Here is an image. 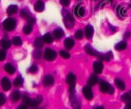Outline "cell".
I'll list each match as a JSON object with an SVG mask.
<instances>
[{
	"label": "cell",
	"mask_w": 131,
	"mask_h": 109,
	"mask_svg": "<svg viewBox=\"0 0 131 109\" xmlns=\"http://www.w3.org/2000/svg\"><path fill=\"white\" fill-rule=\"evenodd\" d=\"M62 16H63V21L65 24V26L67 29H71V28L75 25V20L72 17V15L67 10L62 11Z\"/></svg>",
	"instance_id": "cell-1"
},
{
	"label": "cell",
	"mask_w": 131,
	"mask_h": 109,
	"mask_svg": "<svg viewBox=\"0 0 131 109\" xmlns=\"http://www.w3.org/2000/svg\"><path fill=\"white\" fill-rule=\"evenodd\" d=\"M3 28L7 31H12L15 30V28L16 26V21L14 18H7L5 21L3 23Z\"/></svg>",
	"instance_id": "cell-2"
},
{
	"label": "cell",
	"mask_w": 131,
	"mask_h": 109,
	"mask_svg": "<svg viewBox=\"0 0 131 109\" xmlns=\"http://www.w3.org/2000/svg\"><path fill=\"white\" fill-rule=\"evenodd\" d=\"M75 80H76V77L73 73H69L68 75L67 76L66 82L69 84V91L71 94H72V93H74V91H75Z\"/></svg>",
	"instance_id": "cell-3"
},
{
	"label": "cell",
	"mask_w": 131,
	"mask_h": 109,
	"mask_svg": "<svg viewBox=\"0 0 131 109\" xmlns=\"http://www.w3.org/2000/svg\"><path fill=\"white\" fill-rule=\"evenodd\" d=\"M100 90L103 94H113L115 90L114 88L111 85V84L106 81H101L100 82Z\"/></svg>",
	"instance_id": "cell-4"
},
{
	"label": "cell",
	"mask_w": 131,
	"mask_h": 109,
	"mask_svg": "<svg viewBox=\"0 0 131 109\" xmlns=\"http://www.w3.org/2000/svg\"><path fill=\"white\" fill-rule=\"evenodd\" d=\"M57 58V52L51 49V48H47L46 50L44 52V58L45 60H47V61H53L54 59H56Z\"/></svg>",
	"instance_id": "cell-5"
},
{
	"label": "cell",
	"mask_w": 131,
	"mask_h": 109,
	"mask_svg": "<svg viewBox=\"0 0 131 109\" xmlns=\"http://www.w3.org/2000/svg\"><path fill=\"white\" fill-rule=\"evenodd\" d=\"M83 94H84L86 99L92 100L93 97V94L92 90H91V86H89V85L84 86L83 88Z\"/></svg>",
	"instance_id": "cell-6"
},
{
	"label": "cell",
	"mask_w": 131,
	"mask_h": 109,
	"mask_svg": "<svg viewBox=\"0 0 131 109\" xmlns=\"http://www.w3.org/2000/svg\"><path fill=\"white\" fill-rule=\"evenodd\" d=\"M73 12H74V13H75V15H76L78 17H83L85 13L84 7H82L80 4H77L74 7Z\"/></svg>",
	"instance_id": "cell-7"
},
{
	"label": "cell",
	"mask_w": 131,
	"mask_h": 109,
	"mask_svg": "<svg viewBox=\"0 0 131 109\" xmlns=\"http://www.w3.org/2000/svg\"><path fill=\"white\" fill-rule=\"evenodd\" d=\"M84 50L90 56H94V57H97V56L99 55V52H98L97 51H96L93 48H92L91 46L89 45V44H86V45L84 46Z\"/></svg>",
	"instance_id": "cell-8"
},
{
	"label": "cell",
	"mask_w": 131,
	"mask_h": 109,
	"mask_svg": "<svg viewBox=\"0 0 131 109\" xmlns=\"http://www.w3.org/2000/svg\"><path fill=\"white\" fill-rule=\"evenodd\" d=\"M93 71L97 74H101L103 70V65L101 62H95L93 64Z\"/></svg>",
	"instance_id": "cell-9"
},
{
	"label": "cell",
	"mask_w": 131,
	"mask_h": 109,
	"mask_svg": "<svg viewBox=\"0 0 131 109\" xmlns=\"http://www.w3.org/2000/svg\"><path fill=\"white\" fill-rule=\"evenodd\" d=\"M93 32H94L93 27L91 25H88V26H85L84 34H85V36H86V38H87V39H92L93 35Z\"/></svg>",
	"instance_id": "cell-10"
},
{
	"label": "cell",
	"mask_w": 131,
	"mask_h": 109,
	"mask_svg": "<svg viewBox=\"0 0 131 109\" xmlns=\"http://www.w3.org/2000/svg\"><path fill=\"white\" fill-rule=\"evenodd\" d=\"M1 82H2V87H3L4 91H8L11 89L12 84H11L9 79H8L7 77H3L2 79Z\"/></svg>",
	"instance_id": "cell-11"
},
{
	"label": "cell",
	"mask_w": 131,
	"mask_h": 109,
	"mask_svg": "<svg viewBox=\"0 0 131 109\" xmlns=\"http://www.w3.org/2000/svg\"><path fill=\"white\" fill-rule=\"evenodd\" d=\"M43 83L45 86H51L52 84H53V83H54V78H53V76L50 75H45L43 80Z\"/></svg>",
	"instance_id": "cell-12"
},
{
	"label": "cell",
	"mask_w": 131,
	"mask_h": 109,
	"mask_svg": "<svg viewBox=\"0 0 131 109\" xmlns=\"http://www.w3.org/2000/svg\"><path fill=\"white\" fill-rule=\"evenodd\" d=\"M75 45V41L71 38H67L64 41V46L66 47L67 50L71 49V48Z\"/></svg>",
	"instance_id": "cell-13"
},
{
	"label": "cell",
	"mask_w": 131,
	"mask_h": 109,
	"mask_svg": "<svg viewBox=\"0 0 131 109\" xmlns=\"http://www.w3.org/2000/svg\"><path fill=\"white\" fill-rule=\"evenodd\" d=\"M116 13L118 15V17H121V18L125 17L126 15H127L126 11L125 10L124 7H121V6H117V7H116Z\"/></svg>",
	"instance_id": "cell-14"
},
{
	"label": "cell",
	"mask_w": 131,
	"mask_h": 109,
	"mask_svg": "<svg viewBox=\"0 0 131 109\" xmlns=\"http://www.w3.org/2000/svg\"><path fill=\"white\" fill-rule=\"evenodd\" d=\"M64 35V31L61 28H57L53 30V36L57 39H59L61 38H62V36Z\"/></svg>",
	"instance_id": "cell-15"
},
{
	"label": "cell",
	"mask_w": 131,
	"mask_h": 109,
	"mask_svg": "<svg viewBox=\"0 0 131 109\" xmlns=\"http://www.w3.org/2000/svg\"><path fill=\"white\" fill-rule=\"evenodd\" d=\"M4 70H5L8 74L10 75H13L15 73V67L12 65L11 63H7L4 65Z\"/></svg>",
	"instance_id": "cell-16"
},
{
	"label": "cell",
	"mask_w": 131,
	"mask_h": 109,
	"mask_svg": "<svg viewBox=\"0 0 131 109\" xmlns=\"http://www.w3.org/2000/svg\"><path fill=\"white\" fill-rule=\"evenodd\" d=\"M44 3L42 1H38L35 4V10L36 12H38V13H41V12H43L44 10Z\"/></svg>",
	"instance_id": "cell-17"
},
{
	"label": "cell",
	"mask_w": 131,
	"mask_h": 109,
	"mask_svg": "<svg viewBox=\"0 0 131 109\" xmlns=\"http://www.w3.org/2000/svg\"><path fill=\"white\" fill-rule=\"evenodd\" d=\"M18 11V7L16 5H10L7 7V13L8 15H12V14H16Z\"/></svg>",
	"instance_id": "cell-18"
},
{
	"label": "cell",
	"mask_w": 131,
	"mask_h": 109,
	"mask_svg": "<svg viewBox=\"0 0 131 109\" xmlns=\"http://www.w3.org/2000/svg\"><path fill=\"white\" fill-rule=\"evenodd\" d=\"M20 99V93L18 90H15L11 94V99L12 102H17Z\"/></svg>",
	"instance_id": "cell-19"
},
{
	"label": "cell",
	"mask_w": 131,
	"mask_h": 109,
	"mask_svg": "<svg viewBox=\"0 0 131 109\" xmlns=\"http://www.w3.org/2000/svg\"><path fill=\"white\" fill-rule=\"evenodd\" d=\"M98 81V78L95 75H92L88 80V84L89 86H94Z\"/></svg>",
	"instance_id": "cell-20"
},
{
	"label": "cell",
	"mask_w": 131,
	"mask_h": 109,
	"mask_svg": "<svg viewBox=\"0 0 131 109\" xmlns=\"http://www.w3.org/2000/svg\"><path fill=\"white\" fill-rule=\"evenodd\" d=\"M115 84H116V87H117L118 89H120L121 90H125V83L123 82L121 79L116 78V80H115Z\"/></svg>",
	"instance_id": "cell-21"
},
{
	"label": "cell",
	"mask_w": 131,
	"mask_h": 109,
	"mask_svg": "<svg viewBox=\"0 0 131 109\" xmlns=\"http://www.w3.org/2000/svg\"><path fill=\"white\" fill-rule=\"evenodd\" d=\"M12 45V43L7 39H2L0 41V46H1L4 49H8Z\"/></svg>",
	"instance_id": "cell-22"
},
{
	"label": "cell",
	"mask_w": 131,
	"mask_h": 109,
	"mask_svg": "<svg viewBox=\"0 0 131 109\" xmlns=\"http://www.w3.org/2000/svg\"><path fill=\"white\" fill-rule=\"evenodd\" d=\"M127 48V43L125 41H121L120 43H118L116 46H115V48L117 50V51H122V50H125V48Z\"/></svg>",
	"instance_id": "cell-23"
},
{
	"label": "cell",
	"mask_w": 131,
	"mask_h": 109,
	"mask_svg": "<svg viewBox=\"0 0 131 109\" xmlns=\"http://www.w3.org/2000/svg\"><path fill=\"white\" fill-rule=\"evenodd\" d=\"M43 38H36L35 40V42H34V45L37 48H42L43 46Z\"/></svg>",
	"instance_id": "cell-24"
},
{
	"label": "cell",
	"mask_w": 131,
	"mask_h": 109,
	"mask_svg": "<svg viewBox=\"0 0 131 109\" xmlns=\"http://www.w3.org/2000/svg\"><path fill=\"white\" fill-rule=\"evenodd\" d=\"M43 39L44 43H51L53 41L52 36L51 35L50 33L45 34V35H43Z\"/></svg>",
	"instance_id": "cell-25"
},
{
	"label": "cell",
	"mask_w": 131,
	"mask_h": 109,
	"mask_svg": "<svg viewBox=\"0 0 131 109\" xmlns=\"http://www.w3.org/2000/svg\"><path fill=\"white\" fill-rule=\"evenodd\" d=\"M23 82H24V80H23V78H22V76H17L15 80H14V85L16 86V87H19V86H22V84H23Z\"/></svg>",
	"instance_id": "cell-26"
},
{
	"label": "cell",
	"mask_w": 131,
	"mask_h": 109,
	"mask_svg": "<svg viewBox=\"0 0 131 109\" xmlns=\"http://www.w3.org/2000/svg\"><path fill=\"white\" fill-rule=\"evenodd\" d=\"M121 100L126 103H131V95L128 94V93H125V94H124L121 96Z\"/></svg>",
	"instance_id": "cell-27"
},
{
	"label": "cell",
	"mask_w": 131,
	"mask_h": 109,
	"mask_svg": "<svg viewBox=\"0 0 131 109\" xmlns=\"http://www.w3.org/2000/svg\"><path fill=\"white\" fill-rule=\"evenodd\" d=\"M12 43H13V44L16 46H20L22 44V40L19 36H15V37H13V39H12Z\"/></svg>",
	"instance_id": "cell-28"
},
{
	"label": "cell",
	"mask_w": 131,
	"mask_h": 109,
	"mask_svg": "<svg viewBox=\"0 0 131 109\" xmlns=\"http://www.w3.org/2000/svg\"><path fill=\"white\" fill-rule=\"evenodd\" d=\"M31 103H32V99H30L27 95H24L23 96V104L26 105V106H31Z\"/></svg>",
	"instance_id": "cell-29"
},
{
	"label": "cell",
	"mask_w": 131,
	"mask_h": 109,
	"mask_svg": "<svg viewBox=\"0 0 131 109\" xmlns=\"http://www.w3.org/2000/svg\"><path fill=\"white\" fill-rule=\"evenodd\" d=\"M32 30H33L32 26L31 25H29V24H28V25L25 26L24 29H23V31H24V33L26 34V35H29V34L31 33Z\"/></svg>",
	"instance_id": "cell-30"
},
{
	"label": "cell",
	"mask_w": 131,
	"mask_h": 109,
	"mask_svg": "<svg viewBox=\"0 0 131 109\" xmlns=\"http://www.w3.org/2000/svg\"><path fill=\"white\" fill-rule=\"evenodd\" d=\"M20 17H21L26 18V19L30 16V13H29V12L27 10H26V9H22L21 11H20Z\"/></svg>",
	"instance_id": "cell-31"
},
{
	"label": "cell",
	"mask_w": 131,
	"mask_h": 109,
	"mask_svg": "<svg viewBox=\"0 0 131 109\" xmlns=\"http://www.w3.org/2000/svg\"><path fill=\"white\" fill-rule=\"evenodd\" d=\"M60 55H61V57H62L65 59H68V58H71V55H70L69 52L67 51H65V50H61Z\"/></svg>",
	"instance_id": "cell-32"
},
{
	"label": "cell",
	"mask_w": 131,
	"mask_h": 109,
	"mask_svg": "<svg viewBox=\"0 0 131 109\" xmlns=\"http://www.w3.org/2000/svg\"><path fill=\"white\" fill-rule=\"evenodd\" d=\"M28 71L31 74H35L37 71H38V67L36 65H32L30 68L28 69Z\"/></svg>",
	"instance_id": "cell-33"
},
{
	"label": "cell",
	"mask_w": 131,
	"mask_h": 109,
	"mask_svg": "<svg viewBox=\"0 0 131 109\" xmlns=\"http://www.w3.org/2000/svg\"><path fill=\"white\" fill-rule=\"evenodd\" d=\"M83 36H84V33L81 30H78L75 34V37L78 39H81L83 38Z\"/></svg>",
	"instance_id": "cell-34"
},
{
	"label": "cell",
	"mask_w": 131,
	"mask_h": 109,
	"mask_svg": "<svg viewBox=\"0 0 131 109\" xmlns=\"http://www.w3.org/2000/svg\"><path fill=\"white\" fill-rule=\"evenodd\" d=\"M112 58H113V55H112V52L111 51L108 52H106V54L104 55V60H106V62H109Z\"/></svg>",
	"instance_id": "cell-35"
},
{
	"label": "cell",
	"mask_w": 131,
	"mask_h": 109,
	"mask_svg": "<svg viewBox=\"0 0 131 109\" xmlns=\"http://www.w3.org/2000/svg\"><path fill=\"white\" fill-rule=\"evenodd\" d=\"M33 56H34V57H35L36 59H39V58H40L41 56H42V52H41L40 50L36 49V50L34 51V53H33Z\"/></svg>",
	"instance_id": "cell-36"
},
{
	"label": "cell",
	"mask_w": 131,
	"mask_h": 109,
	"mask_svg": "<svg viewBox=\"0 0 131 109\" xmlns=\"http://www.w3.org/2000/svg\"><path fill=\"white\" fill-rule=\"evenodd\" d=\"M34 100H35V107H36V106H38L39 104H40L41 103L43 102V97L42 96H38Z\"/></svg>",
	"instance_id": "cell-37"
},
{
	"label": "cell",
	"mask_w": 131,
	"mask_h": 109,
	"mask_svg": "<svg viewBox=\"0 0 131 109\" xmlns=\"http://www.w3.org/2000/svg\"><path fill=\"white\" fill-rule=\"evenodd\" d=\"M5 58H6V52L3 49H0V62L4 61Z\"/></svg>",
	"instance_id": "cell-38"
},
{
	"label": "cell",
	"mask_w": 131,
	"mask_h": 109,
	"mask_svg": "<svg viewBox=\"0 0 131 109\" xmlns=\"http://www.w3.org/2000/svg\"><path fill=\"white\" fill-rule=\"evenodd\" d=\"M5 103H6V97L4 96L3 94L0 93V106H2Z\"/></svg>",
	"instance_id": "cell-39"
},
{
	"label": "cell",
	"mask_w": 131,
	"mask_h": 109,
	"mask_svg": "<svg viewBox=\"0 0 131 109\" xmlns=\"http://www.w3.org/2000/svg\"><path fill=\"white\" fill-rule=\"evenodd\" d=\"M70 3H71V0H60V3L64 7H67Z\"/></svg>",
	"instance_id": "cell-40"
},
{
	"label": "cell",
	"mask_w": 131,
	"mask_h": 109,
	"mask_svg": "<svg viewBox=\"0 0 131 109\" xmlns=\"http://www.w3.org/2000/svg\"><path fill=\"white\" fill-rule=\"evenodd\" d=\"M27 21H28V23H29V25H33L35 22V19L34 18V17H29L28 18H27Z\"/></svg>",
	"instance_id": "cell-41"
},
{
	"label": "cell",
	"mask_w": 131,
	"mask_h": 109,
	"mask_svg": "<svg viewBox=\"0 0 131 109\" xmlns=\"http://www.w3.org/2000/svg\"><path fill=\"white\" fill-rule=\"evenodd\" d=\"M16 109H28V108L26 105H21V106H19Z\"/></svg>",
	"instance_id": "cell-42"
},
{
	"label": "cell",
	"mask_w": 131,
	"mask_h": 109,
	"mask_svg": "<svg viewBox=\"0 0 131 109\" xmlns=\"http://www.w3.org/2000/svg\"><path fill=\"white\" fill-rule=\"evenodd\" d=\"M125 109H131V103H129L126 104V106L125 107Z\"/></svg>",
	"instance_id": "cell-43"
},
{
	"label": "cell",
	"mask_w": 131,
	"mask_h": 109,
	"mask_svg": "<svg viewBox=\"0 0 131 109\" xmlns=\"http://www.w3.org/2000/svg\"><path fill=\"white\" fill-rule=\"evenodd\" d=\"M109 27H110L111 30H112V31L113 32V33H114V32H116V28H115L114 26H110Z\"/></svg>",
	"instance_id": "cell-44"
},
{
	"label": "cell",
	"mask_w": 131,
	"mask_h": 109,
	"mask_svg": "<svg viewBox=\"0 0 131 109\" xmlns=\"http://www.w3.org/2000/svg\"><path fill=\"white\" fill-rule=\"evenodd\" d=\"M130 32H126V33L125 34V35H124V37L125 38H128V37H129V36H130Z\"/></svg>",
	"instance_id": "cell-45"
},
{
	"label": "cell",
	"mask_w": 131,
	"mask_h": 109,
	"mask_svg": "<svg viewBox=\"0 0 131 109\" xmlns=\"http://www.w3.org/2000/svg\"><path fill=\"white\" fill-rule=\"evenodd\" d=\"M93 109H105L103 107H102V106H99V107H94Z\"/></svg>",
	"instance_id": "cell-46"
},
{
	"label": "cell",
	"mask_w": 131,
	"mask_h": 109,
	"mask_svg": "<svg viewBox=\"0 0 131 109\" xmlns=\"http://www.w3.org/2000/svg\"><path fill=\"white\" fill-rule=\"evenodd\" d=\"M106 1H108V2H112V0H106Z\"/></svg>",
	"instance_id": "cell-47"
},
{
	"label": "cell",
	"mask_w": 131,
	"mask_h": 109,
	"mask_svg": "<svg viewBox=\"0 0 131 109\" xmlns=\"http://www.w3.org/2000/svg\"><path fill=\"white\" fill-rule=\"evenodd\" d=\"M75 109H80V107H78V108H75Z\"/></svg>",
	"instance_id": "cell-48"
},
{
	"label": "cell",
	"mask_w": 131,
	"mask_h": 109,
	"mask_svg": "<svg viewBox=\"0 0 131 109\" xmlns=\"http://www.w3.org/2000/svg\"><path fill=\"white\" fill-rule=\"evenodd\" d=\"M93 1H96V0H93Z\"/></svg>",
	"instance_id": "cell-49"
},
{
	"label": "cell",
	"mask_w": 131,
	"mask_h": 109,
	"mask_svg": "<svg viewBox=\"0 0 131 109\" xmlns=\"http://www.w3.org/2000/svg\"><path fill=\"white\" fill-rule=\"evenodd\" d=\"M130 94H131V90H130Z\"/></svg>",
	"instance_id": "cell-50"
}]
</instances>
